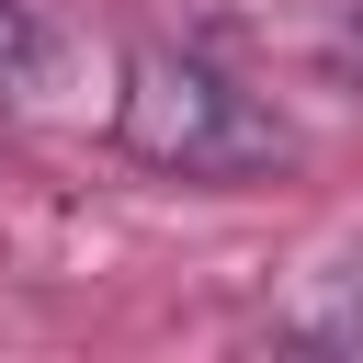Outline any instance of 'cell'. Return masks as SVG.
Masks as SVG:
<instances>
[{"mask_svg":"<svg viewBox=\"0 0 363 363\" xmlns=\"http://www.w3.org/2000/svg\"><path fill=\"white\" fill-rule=\"evenodd\" d=\"M113 147L136 170H159V182H272L295 159V125L250 79H227L216 57L147 34L113 68Z\"/></svg>","mask_w":363,"mask_h":363,"instance_id":"1","label":"cell"},{"mask_svg":"<svg viewBox=\"0 0 363 363\" xmlns=\"http://www.w3.org/2000/svg\"><path fill=\"white\" fill-rule=\"evenodd\" d=\"M272 340L284 352H363V250H329L284 284L272 306Z\"/></svg>","mask_w":363,"mask_h":363,"instance_id":"2","label":"cell"},{"mask_svg":"<svg viewBox=\"0 0 363 363\" xmlns=\"http://www.w3.org/2000/svg\"><path fill=\"white\" fill-rule=\"evenodd\" d=\"M45 57H57V45H45V23H34L23 0H0V113H23V102L45 91Z\"/></svg>","mask_w":363,"mask_h":363,"instance_id":"3","label":"cell"},{"mask_svg":"<svg viewBox=\"0 0 363 363\" xmlns=\"http://www.w3.org/2000/svg\"><path fill=\"white\" fill-rule=\"evenodd\" d=\"M329 79H340V91H363V0L329 23Z\"/></svg>","mask_w":363,"mask_h":363,"instance_id":"4","label":"cell"}]
</instances>
